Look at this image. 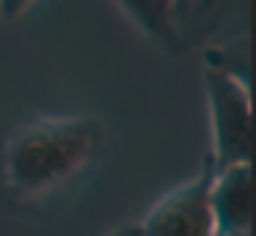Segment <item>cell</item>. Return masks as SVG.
<instances>
[{
  "instance_id": "5",
  "label": "cell",
  "mask_w": 256,
  "mask_h": 236,
  "mask_svg": "<svg viewBox=\"0 0 256 236\" xmlns=\"http://www.w3.org/2000/svg\"><path fill=\"white\" fill-rule=\"evenodd\" d=\"M108 236H140V234H138V225L132 223V225H118V228H113Z\"/></svg>"
},
{
  "instance_id": "2",
  "label": "cell",
  "mask_w": 256,
  "mask_h": 236,
  "mask_svg": "<svg viewBox=\"0 0 256 236\" xmlns=\"http://www.w3.org/2000/svg\"><path fill=\"white\" fill-rule=\"evenodd\" d=\"M204 88L210 104V135L215 168L250 162V91L248 80L218 63H204Z\"/></svg>"
},
{
  "instance_id": "4",
  "label": "cell",
  "mask_w": 256,
  "mask_h": 236,
  "mask_svg": "<svg viewBox=\"0 0 256 236\" xmlns=\"http://www.w3.org/2000/svg\"><path fill=\"white\" fill-rule=\"evenodd\" d=\"M118 11L162 49L176 52L184 47V27L179 19L182 8L176 3H118Z\"/></svg>"
},
{
  "instance_id": "1",
  "label": "cell",
  "mask_w": 256,
  "mask_h": 236,
  "mask_svg": "<svg viewBox=\"0 0 256 236\" xmlns=\"http://www.w3.org/2000/svg\"><path fill=\"white\" fill-rule=\"evenodd\" d=\"M105 140L94 115H34L3 140L0 176L17 201L56 195L88 170Z\"/></svg>"
},
{
  "instance_id": "3",
  "label": "cell",
  "mask_w": 256,
  "mask_h": 236,
  "mask_svg": "<svg viewBox=\"0 0 256 236\" xmlns=\"http://www.w3.org/2000/svg\"><path fill=\"white\" fill-rule=\"evenodd\" d=\"M212 179H215V162L206 154L198 173L184 184L174 187L146 212L140 220V236H218L215 214H212Z\"/></svg>"
}]
</instances>
